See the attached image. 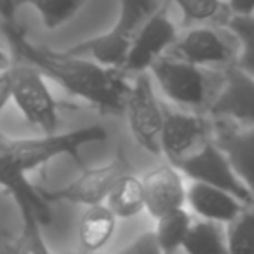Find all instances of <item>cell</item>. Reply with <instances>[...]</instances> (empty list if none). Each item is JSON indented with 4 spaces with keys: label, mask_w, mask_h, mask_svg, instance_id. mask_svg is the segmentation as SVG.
Listing matches in <instances>:
<instances>
[{
    "label": "cell",
    "mask_w": 254,
    "mask_h": 254,
    "mask_svg": "<svg viewBox=\"0 0 254 254\" xmlns=\"http://www.w3.org/2000/svg\"><path fill=\"white\" fill-rule=\"evenodd\" d=\"M187 202L198 218L212 219L223 225L232 223L246 207V204L232 191L195 180H191V185L188 187Z\"/></svg>",
    "instance_id": "5bb4252c"
},
{
    "label": "cell",
    "mask_w": 254,
    "mask_h": 254,
    "mask_svg": "<svg viewBox=\"0 0 254 254\" xmlns=\"http://www.w3.org/2000/svg\"><path fill=\"white\" fill-rule=\"evenodd\" d=\"M12 2L16 11L23 5H32L33 9H37L47 28H58L70 21L84 7L87 0H12Z\"/></svg>",
    "instance_id": "44dd1931"
},
{
    "label": "cell",
    "mask_w": 254,
    "mask_h": 254,
    "mask_svg": "<svg viewBox=\"0 0 254 254\" xmlns=\"http://www.w3.org/2000/svg\"><path fill=\"white\" fill-rule=\"evenodd\" d=\"M181 171L174 164L159 166L143 176L145 187L146 212L153 219L185 207L188 197V188L185 187Z\"/></svg>",
    "instance_id": "7c38bea8"
},
{
    "label": "cell",
    "mask_w": 254,
    "mask_h": 254,
    "mask_svg": "<svg viewBox=\"0 0 254 254\" xmlns=\"http://www.w3.org/2000/svg\"><path fill=\"white\" fill-rule=\"evenodd\" d=\"M216 141L225 150L244 185L254 193V127L221 131Z\"/></svg>",
    "instance_id": "2e32d148"
},
{
    "label": "cell",
    "mask_w": 254,
    "mask_h": 254,
    "mask_svg": "<svg viewBox=\"0 0 254 254\" xmlns=\"http://www.w3.org/2000/svg\"><path fill=\"white\" fill-rule=\"evenodd\" d=\"M117 214L105 204L87 205L78 223V242L84 251H99L115 233Z\"/></svg>",
    "instance_id": "e0dca14e"
},
{
    "label": "cell",
    "mask_w": 254,
    "mask_h": 254,
    "mask_svg": "<svg viewBox=\"0 0 254 254\" xmlns=\"http://www.w3.org/2000/svg\"><path fill=\"white\" fill-rule=\"evenodd\" d=\"M178 40V32L174 23L169 19L166 12V4L157 9L146 23L141 26L132 44L129 47V53L122 64L124 71L131 73H143L152 70V66L164 58V53L174 46Z\"/></svg>",
    "instance_id": "30bf717a"
},
{
    "label": "cell",
    "mask_w": 254,
    "mask_h": 254,
    "mask_svg": "<svg viewBox=\"0 0 254 254\" xmlns=\"http://www.w3.org/2000/svg\"><path fill=\"white\" fill-rule=\"evenodd\" d=\"M174 46L181 60H187L198 66L221 64L232 60V51L223 37L205 26L188 30L181 39L176 40Z\"/></svg>",
    "instance_id": "9a60e30c"
},
{
    "label": "cell",
    "mask_w": 254,
    "mask_h": 254,
    "mask_svg": "<svg viewBox=\"0 0 254 254\" xmlns=\"http://www.w3.org/2000/svg\"><path fill=\"white\" fill-rule=\"evenodd\" d=\"M174 166L190 180L216 185L232 191L244 204H254V193L239 178L225 150L219 146L218 141H212L211 138L190 155L174 162Z\"/></svg>",
    "instance_id": "52a82bcc"
},
{
    "label": "cell",
    "mask_w": 254,
    "mask_h": 254,
    "mask_svg": "<svg viewBox=\"0 0 254 254\" xmlns=\"http://www.w3.org/2000/svg\"><path fill=\"white\" fill-rule=\"evenodd\" d=\"M228 28L240 42L237 66L254 75V14H233Z\"/></svg>",
    "instance_id": "603a6c76"
},
{
    "label": "cell",
    "mask_w": 254,
    "mask_h": 254,
    "mask_svg": "<svg viewBox=\"0 0 254 254\" xmlns=\"http://www.w3.org/2000/svg\"><path fill=\"white\" fill-rule=\"evenodd\" d=\"M160 7L162 4L159 0H120L119 18L108 32L78 42L66 51L71 54L89 56L108 66L122 68L132 39L146 19Z\"/></svg>",
    "instance_id": "3957f363"
},
{
    "label": "cell",
    "mask_w": 254,
    "mask_h": 254,
    "mask_svg": "<svg viewBox=\"0 0 254 254\" xmlns=\"http://www.w3.org/2000/svg\"><path fill=\"white\" fill-rule=\"evenodd\" d=\"M106 205L115 212L119 219L134 218L139 212L146 211L143 178H138L131 173L124 174L110 191Z\"/></svg>",
    "instance_id": "ac0fdd59"
},
{
    "label": "cell",
    "mask_w": 254,
    "mask_h": 254,
    "mask_svg": "<svg viewBox=\"0 0 254 254\" xmlns=\"http://www.w3.org/2000/svg\"><path fill=\"white\" fill-rule=\"evenodd\" d=\"M228 5L233 14H254V0H230Z\"/></svg>",
    "instance_id": "484cf974"
},
{
    "label": "cell",
    "mask_w": 254,
    "mask_h": 254,
    "mask_svg": "<svg viewBox=\"0 0 254 254\" xmlns=\"http://www.w3.org/2000/svg\"><path fill=\"white\" fill-rule=\"evenodd\" d=\"M4 35L12 53L37 66L46 77L53 78L70 94L84 99L101 112L122 113L131 84L119 66H108L89 56L68 51H53L32 44L23 30L11 21H2Z\"/></svg>",
    "instance_id": "6da1fadb"
},
{
    "label": "cell",
    "mask_w": 254,
    "mask_h": 254,
    "mask_svg": "<svg viewBox=\"0 0 254 254\" xmlns=\"http://www.w3.org/2000/svg\"><path fill=\"white\" fill-rule=\"evenodd\" d=\"M11 77V99L23 119L40 132H54L60 126L58 106L60 103L46 84V75L33 64L5 68Z\"/></svg>",
    "instance_id": "5b68a950"
},
{
    "label": "cell",
    "mask_w": 254,
    "mask_h": 254,
    "mask_svg": "<svg viewBox=\"0 0 254 254\" xmlns=\"http://www.w3.org/2000/svg\"><path fill=\"white\" fill-rule=\"evenodd\" d=\"M183 251L190 254L228 253V239L223 223L200 218L191 223V228L183 244Z\"/></svg>",
    "instance_id": "d6986e66"
},
{
    "label": "cell",
    "mask_w": 254,
    "mask_h": 254,
    "mask_svg": "<svg viewBox=\"0 0 254 254\" xmlns=\"http://www.w3.org/2000/svg\"><path fill=\"white\" fill-rule=\"evenodd\" d=\"M176 4L183 12L185 23L205 21L221 11V0H176Z\"/></svg>",
    "instance_id": "cb8c5ba5"
},
{
    "label": "cell",
    "mask_w": 254,
    "mask_h": 254,
    "mask_svg": "<svg viewBox=\"0 0 254 254\" xmlns=\"http://www.w3.org/2000/svg\"><path fill=\"white\" fill-rule=\"evenodd\" d=\"M2 187L14 198L21 214V233L12 247L14 253L46 254L47 247L42 239V225L51 221L49 200L44 197L42 190L35 188L28 181V174L7 164H2L0 171Z\"/></svg>",
    "instance_id": "277c9868"
},
{
    "label": "cell",
    "mask_w": 254,
    "mask_h": 254,
    "mask_svg": "<svg viewBox=\"0 0 254 254\" xmlns=\"http://www.w3.org/2000/svg\"><path fill=\"white\" fill-rule=\"evenodd\" d=\"M191 223H193V219L185 207L174 209V211L157 218L155 232L159 237L162 253H174L178 249H183Z\"/></svg>",
    "instance_id": "ffe728a7"
},
{
    "label": "cell",
    "mask_w": 254,
    "mask_h": 254,
    "mask_svg": "<svg viewBox=\"0 0 254 254\" xmlns=\"http://www.w3.org/2000/svg\"><path fill=\"white\" fill-rule=\"evenodd\" d=\"M228 253H254V204H246L226 226Z\"/></svg>",
    "instance_id": "7402d4cb"
},
{
    "label": "cell",
    "mask_w": 254,
    "mask_h": 254,
    "mask_svg": "<svg viewBox=\"0 0 254 254\" xmlns=\"http://www.w3.org/2000/svg\"><path fill=\"white\" fill-rule=\"evenodd\" d=\"M122 253H127V254H155V253H162V247H160L157 232L155 230H150V232H143L141 235H138L136 239H132L131 244H127V246L124 247Z\"/></svg>",
    "instance_id": "d4e9b609"
},
{
    "label": "cell",
    "mask_w": 254,
    "mask_h": 254,
    "mask_svg": "<svg viewBox=\"0 0 254 254\" xmlns=\"http://www.w3.org/2000/svg\"><path fill=\"white\" fill-rule=\"evenodd\" d=\"M105 139L106 131L98 124L78 127L68 132H42L37 138L9 139L2 136L0 164H7L30 174L37 167L46 166L61 155H70L78 162L80 148L91 143H101Z\"/></svg>",
    "instance_id": "7a4b0ae2"
},
{
    "label": "cell",
    "mask_w": 254,
    "mask_h": 254,
    "mask_svg": "<svg viewBox=\"0 0 254 254\" xmlns=\"http://www.w3.org/2000/svg\"><path fill=\"white\" fill-rule=\"evenodd\" d=\"M211 112L216 117H226L254 127V75L237 64L230 66Z\"/></svg>",
    "instance_id": "4fadbf2b"
},
{
    "label": "cell",
    "mask_w": 254,
    "mask_h": 254,
    "mask_svg": "<svg viewBox=\"0 0 254 254\" xmlns=\"http://www.w3.org/2000/svg\"><path fill=\"white\" fill-rule=\"evenodd\" d=\"M127 173H129V162L126 155L119 152V155L110 162L84 169V173L66 187L58 190H42V188L40 190L49 202H71L87 207V205L105 204L115 183Z\"/></svg>",
    "instance_id": "ba28073f"
},
{
    "label": "cell",
    "mask_w": 254,
    "mask_h": 254,
    "mask_svg": "<svg viewBox=\"0 0 254 254\" xmlns=\"http://www.w3.org/2000/svg\"><path fill=\"white\" fill-rule=\"evenodd\" d=\"M211 124L200 115L181 112H166L162 131V155L171 164L202 146L209 139Z\"/></svg>",
    "instance_id": "8fae6325"
},
{
    "label": "cell",
    "mask_w": 254,
    "mask_h": 254,
    "mask_svg": "<svg viewBox=\"0 0 254 254\" xmlns=\"http://www.w3.org/2000/svg\"><path fill=\"white\" fill-rule=\"evenodd\" d=\"M152 75L167 99L187 108H198L207 98V78L202 66L187 60L160 58L152 66Z\"/></svg>",
    "instance_id": "9c48e42d"
},
{
    "label": "cell",
    "mask_w": 254,
    "mask_h": 254,
    "mask_svg": "<svg viewBox=\"0 0 254 254\" xmlns=\"http://www.w3.org/2000/svg\"><path fill=\"white\" fill-rule=\"evenodd\" d=\"M126 117L132 138L153 155H162V131L166 110L160 108L153 91L152 77L138 73L126 99Z\"/></svg>",
    "instance_id": "8992f818"
},
{
    "label": "cell",
    "mask_w": 254,
    "mask_h": 254,
    "mask_svg": "<svg viewBox=\"0 0 254 254\" xmlns=\"http://www.w3.org/2000/svg\"><path fill=\"white\" fill-rule=\"evenodd\" d=\"M16 12L18 11L14 9V2H12V0H2V19H4V21L14 23Z\"/></svg>",
    "instance_id": "4316f807"
}]
</instances>
